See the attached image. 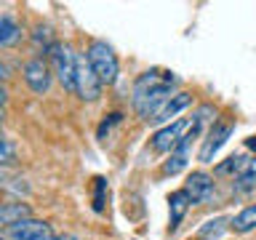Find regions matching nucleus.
I'll return each instance as SVG.
<instances>
[{
    "instance_id": "f03ea898",
    "label": "nucleus",
    "mask_w": 256,
    "mask_h": 240,
    "mask_svg": "<svg viewBox=\"0 0 256 240\" xmlns=\"http://www.w3.org/2000/svg\"><path fill=\"white\" fill-rule=\"evenodd\" d=\"M86 56H88V64H91L94 72H96V78L102 80V86H115L118 83L120 62H118V54L112 51V46L107 40H91Z\"/></svg>"
},
{
    "instance_id": "412c9836",
    "label": "nucleus",
    "mask_w": 256,
    "mask_h": 240,
    "mask_svg": "<svg viewBox=\"0 0 256 240\" xmlns=\"http://www.w3.org/2000/svg\"><path fill=\"white\" fill-rule=\"evenodd\" d=\"M120 120H123V115H120V112H112V115H107V120H102V126H99V131H96V136H99V139H104V136L112 131V126H118Z\"/></svg>"
},
{
    "instance_id": "1a4fd4ad",
    "label": "nucleus",
    "mask_w": 256,
    "mask_h": 240,
    "mask_svg": "<svg viewBox=\"0 0 256 240\" xmlns=\"http://www.w3.org/2000/svg\"><path fill=\"white\" fill-rule=\"evenodd\" d=\"M184 190H187V195L192 203H208L214 195V176L211 174H206V171H192L187 176V184H184Z\"/></svg>"
},
{
    "instance_id": "b1692460",
    "label": "nucleus",
    "mask_w": 256,
    "mask_h": 240,
    "mask_svg": "<svg viewBox=\"0 0 256 240\" xmlns=\"http://www.w3.org/2000/svg\"><path fill=\"white\" fill-rule=\"evenodd\" d=\"M3 104H6V91L0 88V110H3Z\"/></svg>"
},
{
    "instance_id": "2eb2a0df",
    "label": "nucleus",
    "mask_w": 256,
    "mask_h": 240,
    "mask_svg": "<svg viewBox=\"0 0 256 240\" xmlns=\"http://www.w3.org/2000/svg\"><path fill=\"white\" fill-rule=\"evenodd\" d=\"M256 187V158H251L243 168V174L235 179V192H248Z\"/></svg>"
},
{
    "instance_id": "4468645a",
    "label": "nucleus",
    "mask_w": 256,
    "mask_h": 240,
    "mask_svg": "<svg viewBox=\"0 0 256 240\" xmlns=\"http://www.w3.org/2000/svg\"><path fill=\"white\" fill-rule=\"evenodd\" d=\"M230 230L238 232V235H246V232L256 230V203L246 206L240 214L232 216V219H230Z\"/></svg>"
},
{
    "instance_id": "f8f14e48",
    "label": "nucleus",
    "mask_w": 256,
    "mask_h": 240,
    "mask_svg": "<svg viewBox=\"0 0 256 240\" xmlns=\"http://www.w3.org/2000/svg\"><path fill=\"white\" fill-rule=\"evenodd\" d=\"M190 206H192V200L187 195V190H176V192L168 195V208H171V230H176L182 224L184 214L190 211Z\"/></svg>"
},
{
    "instance_id": "f3484780",
    "label": "nucleus",
    "mask_w": 256,
    "mask_h": 240,
    "mask_svg": "<svg viewBox=\"0 0 256 240\" xmlns=\"http://www.w3.org/2000/svg\"><path fill=\"white\" fill-rule=\"evenodd\" d=\"M32 40H35V46H38V48L43 46V51H51V48L56 46V43H54V32H51V27H48V24H38V27H35V35H32Z\"/></svg>"
},
{
    "instance_id": "6e6552de",
    "label": "nucleus",
    "mask_w": 256,
    "mask_h": 240,
    "mask_svg": "<svg viewBox=\"0 0 256 240\" xmlns=\"http://www.w3.org/2000/svg\"><path fill=\"white\" fill-rule=\"evenodd\" d=\"M22 75H24V83L30 86L32 94H46L48 88H51V67H48L43 59L24 62Z\"/></svg>"
},
{
    "instance_id": "4be33fe9",
    "label": "nucleus",
    "mask_w": 256,
    "mask_h": 240,
    "mask_svg": "<svg viewBox=\"0 0 256 240\" xmlns=\"http://www.w3.org/2000/svg\"><path fill=\"white\" fill-rule=\"evenodd\" d=\"M8 78H11V75H8V67H6L3 62H0V83H6Z\"/></svg>"
},
{
    "instance_id": "a878e982",
    "label": "nucleus",
    "mask_w": 256,
    "mask_h": 240,
    "mask_svg": "<svg viewBox=\"0 0 256 240\" xmlns=\"http://www.w3.org/2000/svg\"><path fill=\"white\" fill-rule=\"evenodd\" d=\"M0 144H3V136H0Z\"/></svg>"
},
{
    "instance_id": "a211bd4d",
    "label": "nucleus",
    "mask_w": 256,
    "mask_h": 240,
    "mask_svg": "<svg viewBox=\"0 0 256 240\" xmlns=\"http://www.w3.org/2000/svg\"><path fill=\"white\" fill-rule=\"evenodd\" d=\"M224 224H227V219H214V222H206V227L198 232V240H211V238H219L222 235V230H224ZM230 227V224H227Z\"/></svg>"
},
{
    "instance_id": "bb28decb",
    "label": "nucleus",
    "mask_w": 256,
    "mask_h": 240,
    "mask_svg": "<svg viewBox=\"0 0 256 240\" xmlns=\"http://www.w3.org/2000/svg\"><path fill=\"white\" fill-rule=\"evenodd\" d=\"M0 240H6V238H3V235H0Z\"/></svg>"
},
{
    "instance_id": "f257e3e1",
    "label": "nucleus",
    "mask_w": 256,
    "mask_h": 240,
    "mask_svg": "<svg viewBox=\"0 0 256 240\" xmlns=\"http://www.w3.org/2000/svg\"><path fill=\"white\" fill-rule=\"evenodd\" d=\"M174 86L176 78L174 72H160V70H150L139 75V80L134 83V96L131 104L144 120H150L163 104L174 96Z\"/></svg>"
},
{
    "instance_id": "dca6fc26",
    "label": "nucleus",
    "mask_w": 256,
    "mask_h": 240,
    "mask_svg": "<svg viewBox=\"0 0 256 240\" xmlns=\"http://www.w3.org/2000/svg\"><path fill=\"white\" fill-rule=\"evenodd\" d=\"M246 163H248V160L243 155H230L224 163L216 166V174H219V176H240V174H243V168H246Z\"/></svg>"
},
{
    "instance_id": "5701e85b",
    "label": "nucleus",
    "mask_w": 256,
    "mask_h": 240,
    "mask_svg": "<svg viewBox=\"0 0 256 240\" xmlns=\"http://www.w3.org/2000/svg\"><path fill=\"white\" fill-rule=\"evenodd\" d=\"M246 147H248V150H256V136H248V139H246Z\"/></svg>"
},
{
    "instance_id": "39448f33",
    "label": "nucleus",
    "mask_w": 256,
    "mask_h": 240,
    "mask_svg": "<svg viewBox=\"0 0 256 240\" xmlns=\"http://www.w3.org/2000/svg\"><path fill=\"white\" fill-rule=\"evenodd\" d=\"M6 238L8 240H54V230L51 224L43 219H22L6 227Z\"/></svg>"
},
{
    "instance_id": "20e7f679",
    "label": "nucleus",
    "mask_w": 256,
    "mask_h": 240,
    "mask_svg": "<svg viewBox=\"0 0 256 240\" xmlns=\"http://www.w3.org/2000/svg\"><path fill=\"white\" fill-rule=\"evenodd\" d=\"M232 134H235V120H216V123L208 128V134L203 139V147H200V152H198L200 163H211L214 155L227 144V139Z\"/></svg>"
},
{
    "instance_id": "9b49d317",
    "label": "nucleus",
    "mask_w": 256,
    "mask_h": 240,
    "mask_svg": "<svg viewBox=\"0 0 256 240\" xmlns=\"http://www.w3.org/2000/svg\"><path fill=\"white\" fill-rule=\"evenodd\" d=\"M22 27L14 16L8 14H0V48H14L22 43Z\"/></svg>"
},
{
    "instance_id": "aec40b11",
    "label": "nucleus",
    "mask_w": 256,
    "mask_h": 240,
    "mask_svg": "<svg viewBox=\"0 0 256 240\" xmlns=\"http://www.w3.org/2000/svg\"><path fill=\"white\" fill-rule=\"evenodd\" d=\"M184 166H187V155H182V152H171V160L163 166V171L166 174H179Z\"/></svg>"
},
{
    "instance_id": "423d86ee",
    "label": "nucleus",
    "mask_w": 256,
    "mask_h": 240,
    "mask_svg": "<svg viewBox=\"0 0 256 240\" xmlns=\"http://www.w3.org/2000/svg\"><path fill=\"white\" fill-rule=\"evenodd\" d=\"M75 86H78L75 94L83 102H96L102 96V80L96 78V72H94L91 64H88L86 54L78 56V80H75Z\"/></svg>"
},
{
    "instance_id": "0eeeda50",
    "label": "nucleus",
    "mask_w": 256,
    "mask_h": 240,
    "mask_svg": "<svg viewBox=\"0 0 256 240\" xmlns=\"http://www.w3.org/2000/svg\"><path fill=\"white\" fill-rule=\"evenodd\" d=\"M190 123H192L190 118H179V120H174V123L163 126L155 136H152V142H150L152 150H155V152H174L176 147H179V142L184 139Z\"/></svg>"
},
{
    "instance_id": "9d476101",
    "label": "nucleus",
    "mask_w": 256,
    "mask_h": 240,
    "mask_svg": "<svg viewBox=\"0 0 256 240\" xmlns=\"http://www.w3.org/2000/svg\"><path fill=\"white\" fill-rule=\"evenodd\" d=\"M192 104V94H187V91H179V94H174L171 99H168L163 107H160L155 115L150 118V123H168L174 115H179V112L184 110V107H190Z\"/></svg>"
},
{
    "instance_id": "ddd939ff",
    "label": "nucleus",
    "mask_w": 256,
    "mask_h": 240,
    "mask_svg": "<svg viewBox=\"0 0 256 240\" xmlns=\"http://www.w3.org/2000/svg\"><path fill=\"white\" fill-rule=\"evenodd\" d=\"M22 219H30L27 203H0V227H11Z\"/></svg>"
},
{
    "instance_id": "393cba45",
    "label": "nucleus",
    "mask_w": 256,
    "mask_h": 240,
    "mask_svg": "<svg viewBox=\"0 0 256 240\" xmlns=\"http://www.w3.org/2000/svg\"><path fill=\"white\" fill-rule=\"evenodd\" d=\"M54 240H78L75 235H62V238H54Z\"/></svg>"
},
{
    "instance_id": "7ed1b4c3",
    "label": "nucleus",
    "mask_w": 256,
    "mask_h": 240,
    "mask_svg": "<svg viewBox=\"0 0 256 240\" xmlns=\"http://www.w3.org/2000/svg\"><path fill=\"white\" fill-rule=\"evenodd\" d=\"M48 54H51L54 75L59 78V83L64 86V91L75 94V91H78L75 80H78V56H80V54L72 51L70 43H56Z\"/></svg>"
},
{
    "instance_id": "6ab92c4d",
    "label": "nucleus",
    "mask_w": 256,
    "mask_h": 240,
    "mask_svg": "<svg viewBox=\"0 0 256 240\" xmlns=\"http://www.w3.org/2000/svg\"><path fill=\"white\" fill-rule=\"evenodd\" d=\"M104 198H107V179L96 176L94 179V211H104Z\"/></svg>"
}]
</instances>
